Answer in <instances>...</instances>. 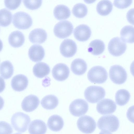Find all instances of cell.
I'll return each instance as SVG.
<instances>
[{
    "mask_svg": "<svg viewBox=\"0 0 134 134\" xmlns=\"http://www.w3.org/2000/svg\"><path fill=\"white\" fill-rule=\"evenodd\" d=\"M97 126L100 129L114 132L118 129L119 121L118 118L113 115L101 117L97 123Z\"/></svg>",
    "mask_w": 134,
    "mask_h": 134,
    "instance_id": "cell-1",
    "label": "cell"
},
{
    "mask_svg": "<svg viewBox=\"0 0 134 134\" xmlns=\"http://www.w3.org/2000/svg\"><path fill=\"white\" fill-rule=\"evenodd\" d=\"M30 120L27 115L21 112H18L12 116L11 122L16 131L23 133L26 131Z\"/></svg>",
    "mask_w": 134,
    "mask_h": 134,
    "instance_id": "cell-2",
    "label": "cell"
},
{
    "mask_svg": "<svg viewBox=\"0 0 134 134\" xmlns=\"http://www.w3.org/2000/svg\"><path fill=\"white\" fill-rule=\"evenodd\" d=\"M86 100L91 103H96L103 98L105 94L104 89L99 86H92L87 87L84 92Z\"/></svg>",
    "mask_w": 134,
    "mask_h": 134,
    "instance_id": "cell-3",
    "label": "cell"
},
{
    "mask_svg": "<svg viewBox=\"0 0 134 134\" xmlns=\"http://www.w3.org/2000/svg\"><path fill=\"white\" fill-rule=\"evenodd\" d=\"M87 78L89 80L94 83L101 84L107 80L108 75L106 70L103 67L97 66H93L88 71Z\"/></svg>",
    "mask_w": 134,
    "mask_h": 134,
    "instance_id": "cell-4",
    "label": "cell"
},
{
    "mask_svg": "<svg viewBox=\"0 0 134 134\" xmlns=\"http://www.w3.org/2000/svg\"><path fill=\"white\" fill-rule=\"evenodd\" d=\"M13 23L16 27L20 29H29L31 26L32 20L28 13L20 11L13 14Z\"/></svg>",
    "mask_w": 134,
    "mask_h": 134,
    "instance_id": "cell-5",
    "label": "cell"
},
{
    "mask_svg": "<svg viewBox=\"0 0 134 134\" xmlns=\"http://www.w3.org/2000/svg\"><path fill=\"white\" fill-rule=\"evenodd\" d=\"M109 76L111 81L118 85L124 83L127 78V74L125 69L121 66L116 65L110 67Z\"/></svg>",
    "mask_w": 134,
    "mask_h": 134,
    "instance_id": "cell-6",
    "label": "cell"
},
{
    "mask_svg": "<svg viewBox=\"0 0 134 134\" xmlns=\"http://www.w3.org/2000/svg\"><path fill=\"white\" fill-rule=\"evenodd\" d=\"M73 26L71 23L67 20L62 21L57 23L54 28L55 35L60 38H66L72 33Z\"/></svg>",
    "mask_w": 134,
    "mask_h": 134,
    "instance_id": "cell-7",
    "label": "cell"
},
{
    "mask_svg": "<svg viewBox=\"0 0 134 134\" xmlns=\"http://www.w3.org/2000/svg\"><path fill=\"white\" fill-rule=\"evenodd\" d=\"M127 48L126 43L118 37L112 38L108 45V49L112 55L118 57L122 54Z\"/></svg>",
    "mask_w": 134,
    "mask_h": 134,
    "instance_id": "cell-8",
    "label": "cell"
},
{
    "mask_svg": "<svg viewBox=\"0 0 134 134\" xmlns=\"http://www.w3.org/2000/svg\"><path fill=\"white\" fill-rule=\"evenodd\" d=\"M77 124L79 130L86 134H90L93 132L96 126L95 120L92 117L88 115L80 117L77 121Z\"/></svg>",
    "mask_w": 134,
    "mask_h": 134,
    "instance_id": "cell-9",
    "label": "cell"
},
{
    "mask_svg": "<svg viewBox=\"0 0 134 134\" xmlns=\"http://www.w3.org/2000/svg\"><path fill=\"white\" fill-rule=\"evenodd\" d=\"M88 109V105L84 100L76 99L70 104L69 110L70 113L75 116L79 117L85 114Z\"/></svg>",
    "mask_w": 134,
    "mask_h": 134,
    "instance_id": "cell-10",
    "label": "cell"
},
{
    "mask_svg": "<svg viewBox=\"0 0 134 134\" xmlns=\"http://www.w3.org/2000/svg\"><path fill=\"white\" fill-rule=\"evenodd\" d=\"M77 49L75 42L72 40L69 39L64 40L61 44L60 47L61 54L66 58L73 56L76 53Z\"/></svg>",
    "mask_w": 134,
    "mask_h": 134,
    "instance_id": "cell-11",
    "label": "cell"
},
{
    "mask_svg": "<svg viewBox=\"0 0 134 134\" xmlns=\"http://www.w3.org/2000/svg\"><path fill=\"white\" fill-rule=\"evenodd\" d=\"M96 108L98 113L105 115L113 113L116 110V105L111 99H104L97 103Z\"/></svg>",
    "mask_w": 134,
    "mask_h": 134,
    "instance_id": "cell-12",
    "label": "cell"
},
{
    "mask_svg": "<svg viewBox=\"0 0 134 134\" xmlns=\"http://www.w3.org/2000/svg\"><path fill=\"white\" fill-rule=\"evenodd\" d=\"M70 70L66 64L60 63L56 64L52 70V76L56 80L63 81L66 80L69 76Z\"/></svg>",
    "mask_w": 134,
    "mask_h": 134,
    "instance_id": "cell-13",
    "label": "cell"
},
{
    "mask_svg": "<svg viewBox=\"0 0 134 134\" xmlns=\"http://www.w3.org/2000/svg\"><path fill=\"white\" fill-rule=\"evenodd\" d=\"M74 35L75 38L80 41H85L91 36V31L87 25L82 24L77 26L74 29Z\"/></svg>",
    "mask_w": 134,
    "mask_h": 134,
    "instance_id": "cell-14",
    "label": "cell"
},
{
    "mask_svg": "<svg viewBox=\"0 0 134 134\" xmlns=\"http://www.w3.org/2000/svg\"><path fill=\"white\" fill-rule=\"evenodd\" d=\"M40 100L38 97L33 95H30L25 97L21 103L23 109L26 112H32L38 107Z\"/></svg>",
    "mask_w": 134,
    "mask_h": 134,
    "instance_id": "cell-15",
    "label": "cell"
},
{
    "mask_svg": "<svg viewBox=\"0 0 134 134\" xmlns=\"http://www.w3.org/2000/svg\"><path fill=\"white\" fill-rule=\"evenodd\" d=\"M28 80L27 77L23 74H18L12 79L11 85L14 91L20 92L24 90L27 87Z\"/></svg>",
    "mask_w": 134,
    "mask_h": 134,
    "instance_id": "cell-16",
    "label": "cell"
},
{
    "mask_svg": "<svg viewBox=\"0 0 134 134\" xmlns=\"http://www.w3.org/2000/svg\"><path fill=\"white\" fill-rule=\"evenodd\" d=\"M28 55L30 59L32 61L35 62H40L44 57V49L40 45L34 44L29 49Z\"/></svg>",
    "mask_w": 134,
    "mask_h": 134,
    "instance_id": "cell-17",
    "label": "cell"
},
{
    "mask_svg": "<svg viewBox=\"0 0 134 134\" xmlns=\"http://www.w3.org/2000/svg\"><path fill=\"white\" fill-rule=\"evenodd\" d=\"M47 33L44 30L37 28L32 30L30 33L29 38L30 41L33 43H42L46 40Z\"/></svg>",
    "mask_w": 134,
    "mask_h": 134,
    "instance_id": "cell-18",
    "label": "cell"
},
{
    "mask_svg": "<svg viewBox=\"0 0 134 134\" xmlns=\"http://www.w3.org/2000/svg\"><path fill=\"white\" fill-rule=\"evenodd\" d=\"M47 130L46 124L43 121L39 119L32 121L28 129L30 134H45Z\"/></svg>",
    "mask_w": 134,
    "mask_h": 134,
    "instance_id": "cell-19",
    "label": "cell"
},
{
    "mask_svg": "<svg viewBox=\"0 0 134 134\" xmlns=\"http://www.w3.org/2000/svg\"><path fill=\"white\" fill-rule=\"evenodd\" d=\"M8 39L10 44L15 48L21 46L25 40L23 34L18 30L12 32L9 35Z\"/></svg>",
    "mask_w": 134,
    "mask_h": 134,
    "instance_id": "cell-20",
    "label": "cell"
},
{
    "mask_svg": "<svg viewBox=\"0 0 134 134\" xmlns=\"http://www.w3.org/2000/svg\"><path fill=\"white\" fill-rule=\"evenodd\" d=\"M64 124L63 118L57 115H52L49 117L47 123L49 128L55 132L60 130L62 129Z\"/></svg>",
    "mask_w": 134,
    "mask_h": 134,
    "instance_id": "cell-21",
    "label": "cell"
},
{
    "mask_svg": "<svg viewBox=\"0 0 134 134\" xmlns=\"http://www.w3.org/2000/svg\"><path fill=\"white\" fill-rule=\"evenodd\" d=\"M87 65L86 62L82 59L77 58L72 62L71 69L75 74L81 75L84 74L86 71Z\"/></svg>",
    "mask_w": 134,
    "mask_h": 134,
    "instance_id": "cell-22",
    "label": "cell"
},
{
    "mask_svg": "<svg viewBox=\"0 0 134 134\" xmlns=\"http://www.w3.org/2000/svg\"><path fill=\"white\" fill-rule=\"evenodd\" d=\"M50 71L49 66L46 63L40 62L36 63L33 69L34 75L38 78H42L48 75Z\"/></svg>",
    "mask_w": 134,
    "mask_h": 134,
    "instance_id": "cell-23",
    "label": "cell"
},
{
    "mask_svg": "<svg viewBox=\"0 0 134 134\" xmlns=\"http://www.w3.org/2000/svg\"><path fill=\"white\" fill-rule=\"evenodd\" d=\"M105 49V45L103 41L99 39H95L90 43L88 51L94 55H99L103 52Z\"/></svg>",
    "mask_w": 134,
    "mask_h": 134,
    "instance_id": "cell-24",
    "label": "cell"
},
{
    "mask_svg": "<svg viewBox=\"0 0 134 134\" xmlns=\"http://www.w3.org/2000/svg\"><path fill=\"white\" fill-rule=\"evenodd\" d=\"M54 15L58 20L65 19L69 18L71 14L69 8L66 6L59 4L57 5L54 9Z\"/></svg>",
    "mask_w": 134,
    "mask_h": 134,
    "instance_id": "cell-25",
    "label": "cell"
},
{
    "mask_svg": "<svg viewBox=\"0 0 134 134\" xmlns=\"http://www.w3.org/2000/svg\"><path fill=\"white\" fill-rule=\"evenodd\" d=\"M59 103L57 97L53 95H49L44 97L41 100L42 107L47 110H51L56 108Z\"/></svg>",
    "mask_w": 134,
    "mask_h": 134,
    "instance_id": "cell-26",
    "label": "cell"
},
{
    "mask_svg": "<svg viewBox=\"0 0 134 134\" xmlns=\"http://www.w3.org/2000/svg\"><path fill=\"white\" fill-rule=\"evenodd\" d=\"M134 27L131 25H126L121 30V39L124 42L132 43L134 42Z\"/></svg>",
    "mask_w": 134,
    "mask_h": 134,
    "instance_id": "cell-27",
    "label": "cell"
},
{
    "mask_svg": "<svg viewBox=\"0 0 134 134\" xmlns=\"http://www.w3.org/2000/svg\"><path fill=\"white\" fill-rule=\"evenodd\" d=\"M113 5L109 0H103L99 1L96 6L97 13L100 15L105 16L108 15L112 11Z\"/></svg>",
    "mask_w": 134,
    "mask_h": 134,
    "instance_id": "cell-28",
    "label": "cell"
},
{
    "mask_svg": "<svg viewBox=\"0 0 134 134\" xmlns=\"http://www.w3.org/2000/svg\"><path fill=\"white\" fill-rule=\"evenodd\" d=\"M14 68L12 63L8 60L3 62L0 65V74L5 79H8L12 76Z\"/></svg>",
    "mask_w": 134,
    "mask_h": 134,
    "instance_id": "cell-29",
    "label": "cell"
},
{
    "mask_svg": "<svg viewBox=\"0 0 134 134\" xmlns=\"http://www.w3.org/2000/svg\"><path fill=\"white\" fill-rule=\"evenodd\" d=\"M130 97V94L128 91L124 89L119 90L115 94L116 103L119 106H124L128 102Z\"/></svg>",
    "mask_w": 134,
    "mask_h": 134,
    "instance_id": "cell-30",
    "label": "cell"
},
{
    "mask_svg": "<svg viewBox=\"0 0 134 134\" xmlns=\"http://www.w3.org/2000/svg\"><path fill=\"white\" fill-rule=\"evenodd\" d=\"M11 12L5 8L0 10V25L3 27L8 26L11 23L12 19Z\"/></svg>",
    "mask_w": 134,
    "mask_h": 134,
    "instance_id": "cell-31",
    "label": "cell"
},
{
    "mask_svg": "<svg viewBox=\"0 0 134 134\" xmlns=\"http://www.w3.org/2000/svg\"><path fill=\"white\" fill-rule=\"evenodd\" d=\"M72 12L75 17L82 18L87 14L88 9L84 4L79 3L75 4L73 7Z\"/></svg>",
    "mask_w": 134,
    "mask_h": 134,
    "instance_id": "cell-32",
    "label": "cell"
},
{
    "mask_svg": "<svg viewBox=\"0 0 134 134\" xmlns=\"http://www.w3.org/2000/svg\"><path fill=\"white\" fill-rule=\"evenodd\" d=\"M23 2L27 8L32 10L38 9L42 3V0H23Z\"/></svg>",
    "mask_w": 134,
    "mask_h": 134,
    "instance_id": "cell-33",
    "label": "cell"
},
{
    "mask_svg": "<svg viewBox=\"0 0 134 134\" xmlns=\"http://www.w3.org/2000/svg\"><path fill=\"white\" fill-rule=\"evenodd\" d=\"M13 131L9 124L4 121H0V134H12Z\"/></svg>",
    "mask_w": 134,
    "mask_h": 134,
    "instance_id": "cell-34",
    "label": "cell"
},
{
    "mask_svg": "<svg viewBox=\"0 0 134 134\" xmlns=\"http://www.w3.org/2000/svg\"><path fill=\"white\" fill-rule=\"evenodd\" d=\"M132 0H114V5L120 9H124L129 6L132 3Z\"/></svg>",
    "mask_w": 134,
    "mask_h": 134,
    "instance_id": "cell-35",
    "label": "cell"
},
{
    "mask_svg": "<svg viewBox=\"0 0 134 134\" xmlns=\"http://www.w3.org/2000/svg\"><path fill=\"white\" fill-rule=\"evenodd\" d=\"M21 1L4 0L6 7L8 9L14 10L18 8L20 5Z\"/></svg>",
    "mask_w": 134,
    "mask_h": 134,
    "instance_id": "cell-36",
    "label": "cell"
},
{
    "mask_svg": "<svg viewBox=\"0 0 134 134\" xmlns=\"http://www.w3.org/2000/svg\"><path fill=\"white\" fill-rule=\"evenodd\" d=\"M5 85L4 79L0 76V93L2 92L5 88Z\"/></svg>",
    "mask_w": 134,
    "mask_h": 134,
    "instance_id": "cell-37",
    "label": "cell"
},
{
    "mask_svg": "<svg viewBox=\"0 0 134 134\" xmlns=\"http://www.w3.org/2000/svg\"><path fill=\"white\" fill-rule=\"evenodd\" d=\"M4 104V102L3 98L0 96V110L3 108Z\"/></svg>",
    "mask_w": 134,
    "mask_h": 134,
    "instance_id": "cell-38",
    "label": "cell"
},
{
    "mask_svg": "<svg viewBox=\"0 0 134 134\" xmlns=\"http://www.w3.org/2000/svg\"><path fill=\"white\" fill-rule=\"evenodd\" d=\"M99 134H112L109 131H106L103 130L101 131L99 133Z\"/></svg>",
    "mask_w": 134,
    "mask_h": 134,
    "instance_id": "cell-39",
    "label": "cell"
},
{
    "mask_svg": "<svg viewBox=\"0 0 134 134\" xmlns=\"http://www.w3.org/2000/svg\"><path fill=\"white\" fill-rule=\"evenodd\" d=\"M3 47V44L2 41L0 39V52L2 51Z\"/></svg>",
    "mask_w": 134,
    "mask_h": 134,
    "instance_id": "cell-40",
    "label": "cell"
},
{
    "mask_svg": "<svg viewBox=\"0 0 134 134\" xmlns=\"http://www.w3.org/2000/svg\"><path fill=\"white\" fill-rule=\"evenodd\" d=\"M13 134H21L20 133H14Z\"/></svg>",
    "mask_w": 134,
    "mask_h": 134,
    "instance_id": "cell-41",
    "label": "cell"
}]
</instances>
